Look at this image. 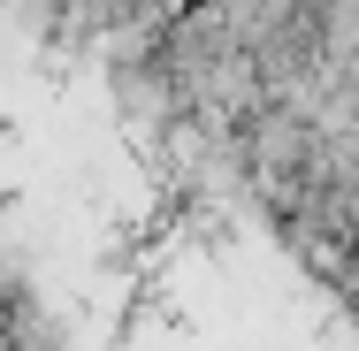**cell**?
Returning <instances> with one entry per match:
<instances>
[{
  "mask_svg": "<svg viewBox=\"0 0 359 351\" xmlns=\"http://www.w3.org/2000/svg\"><path fill=\"white\" fill-rule=\"evenodd\" d=\"M107 99H115L123 130H138V138H168V130H184L176 84L153 69V54H145V62H107Z\"/></svg>",
  "mask_w": 359,
  "mask_h": 351,
  "instance_id": "obj_1",
  "label": "cell"
},
{
  "mask_svg": "<svg viewBox=\"0 0 359 351\" xmlns=\"http://www.w3.org/2000/svg\"><path fill=\"white\" fill-rule=\"evenodd\" d=\"M276 237L298 252V268H306L313 282H329V290L352 282V245H344V237H329V229H313V221H283Z\"/></svg>",
  "mask_w": 359,
  "mask_h": 351,
  "instance_id": "obj_2",
  "label": "cell"
}]
</instances>
